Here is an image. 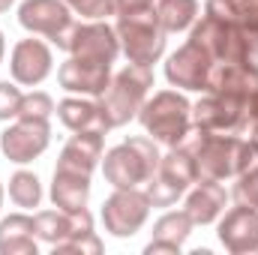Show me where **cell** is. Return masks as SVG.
I'll return each instance as SVG.
<instances>
[{
    "label": "cell",
    "mask_w": 258,
    "mask_h": 255,
    "mask_svg": "<svg viewBox=\"0 0 258 255\" xmlns=\"http://www.w3.org/2000/svg\"><path fill=\"white\" fill-rule=\"evenodd\" d=\"M159 159L162 153L150 135H132L114 144L111 150H105L99 165L105 183H111L114 189H132V186H144L156 174Z\"/></svg>",
    "instance_id": "cell-1"
},
{
    "label": "cell",
    "mask_w": 258,
    "mask_h": 255,
    "mask_svg": "<svg viewBox=\"0 0 258 255\" xmlns=\"http://www.w3.org/2000/svg\"><path fill=\"white\" fill-rule=\"evenodd\" d=\"M150 90H153V66L126 63L120 72H114L111 84L96 99L108 129H120L129 120H135L144 99L150 96Z\"/></svg>",
    "instance_id": "cell-2"
},
{
    "label": "cell",
    "mask_w": 258,
    "mask_h": 255,
    "mask_svg": "<svg viewBox=\"0 0 258 255\" xmlns=\"http://www.w3.org/2000/svg\"><path fill=\"white\" fill-rule=\"evenodd\" d=\"M138 120L156 144L177 147L180 138L192 126V102L177 87H165V90H156L144 99Z\"/></svg>",
    "instance_id": "cell-3"
},
{
    "label": "cell",
    "mask_w": 258,
    "mask_h": 255,
    "mask_svg": "<svg viewBox=\"0 0 258 255\" xmlns=\"http://www.w3.org/2000/svg\"><path fill=\"white\" fill-rule=\"evenodd\" d=\"M195 162H198V177L228 180V177H237L240 171H246L249 165H255L258 153L243 135L207 132L195 153Z\"/></svg>",
    "instance_id": "cell-4"
},
{
    "label": "cell",
    "mask_w": 258,
    "mask_h": 255,
    "mask_svg": "<svg viewBox=\"0 0 258 255\" xmlns=\"http://www.w3.org/2000/svg\"><path fill=\"white\" fill-rule=\"evenodd\" d=\"M114 30H117V39H120V51L126 54L129 63L153 66V63L162 60L168 33L162 30V24L156 18V9L117 18L114 21Z\"/></svg>",
    "instance_id": "cell-5"
},
{
    "label": "cell",
    "mask_w": 258,
    "mask_h": 255,
    "mask_svg": "<svg viewBox=\"0 0 258 255\" xmlns=\"http://www.w3.org/2000/svg\"><path fill=\"white\" fill-rule=\"evenodd\" d=\"M189 39L204 45L216 63H249L246 33L237 21H222L204 12L189 27Z\"/></svg>",
    "instance_id": "cell-6"
},
{
    "label": "cell",
    "mask_w": 258,
    "mask_h": 255,
    "mask_svg": "<svg viewBox=\"0 0 258 255\" xmlns=\"http://www.w3.org/2000/svg\"><path fill=\"white\" fill-rule=\"evenodd\" d=\"M66 54H78V57H93L102 63H114L120 57V39L114 24H108L105 18H93V21H72V27L54 42Z\"/></svg>",
    "instance_id": "cell-7"
},
{
    "label": "cell",
    "mask_w": 258,
    "mask_h": 255,
    "mask_svg": "<svg viewBox=\"0 0 258 255\" xmlns=\"http://www.w3.org/2000/svg\"><path fill=\"white\" fill-rule=\"evenodd\" d=\"M192 123L207 132L243 135L249 126V99L231 93H204L192 105Z\"/></svg>",
    "instance_id": "cell-8"
},
{
    "label": "cell",
    "mask_w": 258,
    "mask_h": 255,
    "mask_svg": "<svg viewBox=\"0 0 258 255\" xmlns=\"http://www.w3.org/2000/svg\"><path fill=\"white\" fill-rule=\"evenodd\" d=\"M102 225L108 234L114 237H135L147 219H150V198L141 186L132 189H114L105 201H102Z\"/></svg>",
    "instance_id": "cell-9"
},
{
    "label": "cell",
    "mask_w": 258,
    "mask_h": 255,
    "mask_svg": "<svg viewBox=\"0 0 258 255\" xmlns=\"http://www.w3.org/2000/svg\"><path fill=\"white\" fill-rule=\"evenodd\" d=\"M51 144V123L36 117H15L9 126L0 132V150L9 162L27 165L39 159Z\"/></svg>",
    "instance_id": "cell-10"
},
{
    "label": "cell",
    "mask_w": 258,
    "mask_h": 255,
    "mask_svg": "<svg viewBox=\"0 0 258 255\" xmlns=\"http://www.w3.org/2000/svg\"><path fill=\"white\" fill-rule=\"evenodd\" d=\"M213 57L204 45H198L195 39H186L174 54H168L165 60V81L177 90H195L204 93L207 90V78L213 69Z\"/></svg>",
    "instance_id": "cell-11"
},
{
    "label": "cell",
    "mask_w": 258,
    "mask_h": 255,
    "mask_svg": "<svg viewBox=\"0 0 258 255\" xmlns=\"http://www.w3.org/2000/svg\"><path fill=\"white\" fill-rule=\"evenodd\" d=\"M111 75H114L111 63H102L93 57H78V54H69L57 66V84L66 93L90 96V99H99L105 93V87L111 84Z\"/></svg>",
    "instance_id": "cell-12"
},
{
    "label": "cell",
    "mask_w": 258,
    "mask_h": 255,
    "mask_svg": "<svg viewBox=\"0 0 258 255\" xmlns=\"http://www.w3.org/2000/svg\"><path fill=\"white\" fill-rule=\"evenodd\" d=\"M72 15L75 12L63 0H21V6H18V24L27 33L48 39L51 45L72 27V21H75Z\"/></svg>",
    "instance_id": "cell-13"
},
{
    "label": "cell",
    "mask_w": 258,
    "mask_h": 255,
    "mask_svg": "<svg viewBox=\"0 0 258 255\" xmlns=\"http://www.w3.org/2000/svg\"><path fill=\"white\" fill-rule=\"evenodd\" d=\"M54 72V54L45 39H18L9 54V75L21 87H39Z\"/></svg>",
    "instance_id": "cell-14"
},
{
    "label": "cell",
    "mask_w": 258,
    "mask_h": 255,
    "mask_svg": "<svg viewBox=\"0 0 258 255\" xmlns=\"http://www.w3.org/2000/svg\"><path fill=\"white\" fill-rule=\"evenodd\" d=\"M216 237L231 255H252L258 252V210L237 204L225 210L216 219Z\"/></svg>",
    "instance_id": "cell-15"
},
{
    "label": "cell",
    "mask_w": 258,
    "mask_h": 255,
    "mask_svg": "<svg viewBox=\"0 0 258 255\" xmlns=\"http://www.w3.org/2000/svg\"><path fill=\"white\" fill-rule=\"evenodd\" d=\"M33 231H36V240H42L48 246H57V243H63L69 237L93 231V213L87 207L72 210V213H66L60 207L39 210V213H33Z\"/></svg>",
    "instance_id": "cell-16"
},
{
    "label": "cell",
    "mask_w": 258,
    "mask_h": 255,
    "mask_svg": "<svg viewBox=\"0 0 258 255\" xmlns=\"http://www.w3.org/2000/svg\"><path fill=\"white\" fill-rule=\"evenodd\" d=\"M102 153H105V132H99V129L72 132L69 141L63 144V150H60V156H57V168L93 174L96 165L102 162Z\"/></svg>",
    "instance_id": "cell-17"
},
{
    "label": "cell",
    "mask_w": 258,
    "mask_h": 255,
    "mask_svg": "<svg viewBox=\"0 0 258 255\" xmlns=\"http://www.w3.org/2000/svg\"><path fill=\"white\" fill-rule=\"evenodd\" d=\"M228 204V192L222 186V180H210V177H198L192 186L186 189V204L183 210L192 216L195 225H210L225 213Z\"/></svg>",
    "instance_id": "cell-18"
},
{
    "label": "cell",
    "mask_w": 258,
    "mask_h": 255,
    "mask_svg": "<svg viewBox=\"0 0 258 255\" xmlns=\"http://www.w3.org/2000/svg\"><path fill=\"white\" fill-rule=\"evenodd\" d=\"M258 90V66L252 63H213L204 93H231L249 99Z\"/></svg>",
    "instance_id": "cell-19"
},
{
    "label": "cell",
    "mask_w": 258,
    "mask_h": 255,
    "mask_svg": "<svg viewBox=\"0 0 258 255\" xmlns=\"http://www.w3.org/2000/svg\"><path fill=\"white\" fill-rule=\"evenodd\" d=\"M48 195H51V204L66 210V213L81 210L90 201V174L72 171V168H54Z\"/></svg>",
    "instance_id": "cell-20"
},
{
    "label": "cell",
    "mask_w": 258,
    "mask_h": 255,
    "mask_svg": "<svg viewBox=\"0 0 258 255\" xmlns=\"http://www.w3.org/2000/svg\"><path fill=\"white\" fill-rule=\"evenodd\" d=\"M57 120L63 123L69 132H81V129H99V132H108V123L102 117V108L96 99L90 96H66L57 102Z\"/></svg>",
    "instance_id": "cell-21"
},
{
    "label": "cell",
    "mask_w": 258,
    "mask_h": 255,
    "mask_svg": "<svg viewBox=\"0 0 258 255\" xmlns=\"http://www.w3.org/2000/svg\"><path fill=\"white\" fill-rule=\"evenodd\" d=\"M36 231H33V216L9 213L0 219V255H36Z\"/></svg>",
    "instance_id": "cell-22"
},
{
    "label": "cell",
    "mask_w": 258,
    "mask_h": 255,
    "mask_svg": "<svg viewBox=\"0 0 258 255\" xmlns=\"http://www.w3.org/2000/svg\"><path fill=\"white\" fill-rule=\"evenodd\" d=\"M201 15L198 0H156V18L165 33H183L189 30Z\"/></svg>",
    "instance_id": "cell-23"
},
{
    "label": "cell",
    "mask_w": 258,
    "mask_h": 255,
    "mask_svg": "<svg viewBox=\"0 0 258 255\" xmlns=\"http://www.w3.org/2000/svg\"><path fill=\"white\" fill-rule=\"evenodd\" d=\"M156 174H162L165 180L177 183L180 189H189L195 180H198V162H195V156L189 150L168 147V153H162V159H159Z\"/></svg>",
    "instance_id": "cell-24"
},
{
    "label": "cell",
    "mask_w": 258,
    "mask_h": 255,
    "mask_svg": "<svg viewBox=\"0 0 258 255\" xmlns=\"http://www.w3.org/2000/svg\"><path fill=\"white\" fill-rule=\"evenodd\" d=\"M9 201L21 210H36L42 204V180L36 177V171H27V168H18L12 177H9Z\"/></svg>",
    "instance_id": "cell-25"
},
{
    "label": "cell",
    "mask_w": 258,
    "mask_h": 255,
    "mask_svg": "<svg viewBox=\"0 0 258 255\" xmlns=\"http://www.w3.org/2000/svg\"><path fill=\"white\" fill-rule=\"evenodd\" d=\"M192 228H195V222H192V216L186 213V210H165L156 222H153V237L156 240H168V243H186V237L192 234Z\"/></svg>",
    "instance_id": "cell-26"
},
{
    "label": "cell",
    "mask_w": 258,
    "mask_h": 255,
    "mask_svg": "<svg viewBox=\"0 0 258 255\" xmlns=\"http://www.w3.org/2000/svg\"><path fill=\"white\" fill-rule=\"evenodd\" d=\"M144 192H147V198H150V207H174L177 198L186 195V189H180L177 183L165 180L162 174H153V177L144 183Z\"/></svg>",
    "instance_id": "cell-27"
},
{
    "label": "cell",
    "mask_w": 258,
    "mask_h": 255,
    "mask_svg": "<svg viewBox=\"0 0 258 255\" xmlns=\"http://www.w3.org/2000/svg\"><path fill=\"white\" fill-rule=\"evenodd\" d=\"M57 111L51 93L45 90H30L21 96V105H18V117H36V120H51V114Z\"/></svg>",
    "instance_id": "cell-28"
},
{
    "label": "cell",
    "mask_w": 258,
    "mask_h": 255,
    "mask_svg": "<svg viewBox=\"0 0 258 255\" xmlns=\"http://www.w3.org/2000/svg\"><path fill=\"white\" fill-rule=\"evenodd\" d=\"M237 183H234V201L237 204H246V207H255L258 210V162L255 165H249L246 171H240L237 177H234Z\"/></svg>",
    "instance_id": "cell-29"
},
{
    "label": "cell",
    "mask_w": 258,
    "mask_h": 255,
    "mask_svg": "<svg viewBox=\"0 0 258 255\" xmlns=\"http://www.w3.org/2000/svg\"><path fill=\"white\" fill-rule=\"evenodd\" d=\"M21 84L15 81H0V120H15L18 105H21Z\"/></svg>",
    "instance_id": "cell-30"
},
{
    "label": "cell",
    "mask_w": 258,
    "mask_h": 255,
    "mask_svg": "<svg viewBox=\"0 0 258 255\" xmlns=\"http://www.w3.org/2000/svg\"><path fill=\"white\" fill-rule=\"evenodd\" d=\"M54 252H81V255H99L102 252V240L96 231H87V234H78V237H69L63 243L54 246Z\"/></svg>",
    "instance_id": "cell-31"
},
{
    "label": "cell",
    "mask_w": 258,
    "mask_h": 255,
    "mask_svg": "<svg viewBox=\"0 0 258 255\" xmlns=\"http://www.w3.org/2000/svg\"><path fill=\"white\" fill-rule=\"evenodd\" d=\"M63 3L75 12V15H81L84 21H93V18H105V15H111V12H108V0H63Z\"/></svg>",
    "instance_id": "cell-32"
},
{
    "label": "cell",
    "mask_w": 258,
    "mask_h": 255,
    "mask_svg": "<svg viewBox=\"0 0 258 255\" xmlns=\"http://www.w3.org/2000/svg\"><path fill=\"white\" fill-rule=\"evenodd\" d=\"M147 9H156V0H108V12L114 18L138 15V12H147Z\"/></svg>",
    "instance_id": "cell-33"
},
{
    "label": "cell",
    "mask_w": 258,
    "mask_h": 255,
    "mask_svg": "<svg viewBox=\"0 0 258 255\" xmlns=\"http://www.w3.org/2000/svg\"><path fill=\"white\" fill-rule=\"evenodd\" d=\"M180 243H168V240H156L150 237V243L144 246V255H159V252H168V255H180Z\"/></svg>",
    "instance_id": "cell-34"
},
{
    "label": "cell",
    "mask_w": 258,
    "mask_h": 255,
    "mask_svg": "<svg viewBox=\"0 0 258 255\" xmlns=\"http://www.w3.org/2000/svg\"><path fill=\"white\" fill-rule=\"evenodd\" d=\"M249 135H246V141H249V144H252V150H255L258 153V120H249Z\"/></svg>",
    "instance_id": "cell-35"
},
{
    "label": "cell",
    "mask_w": 258,
    "mask_h": 255,
    "mask_svg": "<svg viewBox=\"0 0 258 255\" xmlns=\"http://www.w3.org/2000/svg\"><path fill=\"white\" fill-rule=\"evenodd\" d=\"M249 120H258V90L249 96Z\"/></svg>",
    "instance_id": "cell-36"
},
{
    "label": "cell",
    "mask_w": 258,
    "mask_h": 255,
    "mask_svg": "<svg viewBox=\"0 0 258 255\" xmlns=\"http://www.w3.org/2000/svg\"><path fill=\"white\" fill-rule=\"evenodd\" d=\"M12 3H15V0H0V15H3V12H9V9H12Z\"/></svg>",
    "instance_id": "cell-37"
},
{
    "label": "cell",
    "mask_w": 258,
    "mask_h": 255,
    "mask_svg": "<svg viewBox=\"0 0 258 255\" xmlns=\"http://www.w3.org/2000/svg\"><path fill=\"white\" fill-rule=\"evenodd\" d=\"M3 57H6V39H3V33H0V63H3Z\"/></svg>",
    "instance_id": "cell-38"
},
{
    "label": "cell",
    "mask_w": 258,
    "mask_h": 255,
    "mask_svg": "<svg viewBox=\"0 0 258 255\" xmlns=\"http://www.w3.org/2000/svg\"><path fill=\"white\" fill-rule=\"evenodd\" d=\"M3 201H6V189H3V183H0V210H3Z\"/></svg>",
    "instance_id": "cell-39"
}]
</instances>
